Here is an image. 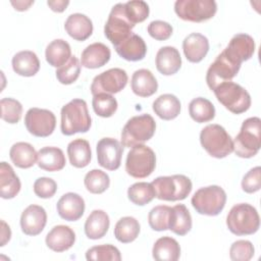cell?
Masks as SVG:
<instances>
[{
    "label": "cell",
    "mask_w": 261,
    "mask_h": 261,
    "mask_svg": "<svg viewBox=\"0 0 261 261\" xmlns=\"http://www.w3.org/2000/svg\"><path fill=\"white\" fill-rule=\"evenodd\" d=\"M60 129L65 136L87 133L91 127V116L83 99H72L61 108Z\"/></svg>",
    "instance_id": "1"
},
{
    "label": "cell",
    "mask_w": 261,
    "mask_h": 261,
    "mask_svg": "<svg viewBox=\"0 0 261 261\" xmlns=\"http://www.w3.org/2000/svg\"><path fill=\"white\" fill-rule=\"evenodd\" d=\"M226 225L236 236H249L257 232L260 217L255 207L248 203H240L231 207L226 216Z\"/></svg>",
    "instance_id": "2"
},
{
    "label": "cell",
    "mask_w": 261,
    "mask_h": 261,
    "mask_svg": "<svg viewBox=\"0 0 261 261\" xmlns=\"http://www.w3.org/2000/svg\"><path fill=\"white\" fill-rule=\"evenodd\" d=\"M261 120L257 116L247 118L233 140V151L241 158H251L260 150Z\"/></svg>",
    "instance_id": "3"
},
{
    "label": "cell",
    "mask_w": 261,
    "mask_h": 261,
    "mask_svg": "<svg viewBox=\"0 0 261 261\" xmlns=\"http://www.w3.org/2000/svg\"><path fill=\"white\" fill-rule=\"evenodd\" d=\"M200 143L214 158H224L233 152V141L225 128L219 124L206 125L200 133Z\"/></svg>",
    "instance_id": "4"
},
{
    "label": "cell",
    "mask_w": 261,
    "mask_h": 261,
    "mask_svg": "<svg viewBox=\"0 0 261 261\" xmlns=\"http://www.w3.org/2000/svg\"><path fill=\"white\" fill-rule=\"evenodd\" d=\"M155 197L163 201H180L186 199L193 188L191 179L184 174L158 176L151 182Z\"/></svg>",
    "instance_id": "5"
},
{
    "label": "cell",
    "mask_w": 261,
    "mask_h": 261,
    "mask_svg": "<svg viewBox=\"0 0 261 261\" xmlns=\"http://www.w3.org/2000/svg\"><path fill=\"white\" fill-rule=\"evenodd\" d=\"M156 122L150 114L133 116L124 124L121 132V145L134 147L149 141L155 134Z\"/></svg>",
    "instance_id": "6"
},
{
    "label": "cell",
    "mask_w": 261,
    "mask_h": 261,
    "mask_svg": "<svg viewBox=\"0 0 261 261\" xmlns=\"http://www.w3.org/2000/svg\"><path fill=\"white\" fill-rule=\"evenodd\" d=\"M192 206L199 213L207 216H216L224 208L226 193L219 186H208L195 192L191 199Z\"/></svg>",
    "instance_id": "7"
},
{
    "label": "cell",
    "mask_w": 261,
    "mask_h": 261,
    "mask_svg": "<svg viewBox=\"0 0 261 261\" xmlns=\"http://www.w3.org/2000/svg\"><path fill=\"white\" fill-rule=\"evenodd\" d=\"M213 92L217 100L234 114L244 113L251 106V96L248 91L233 82L223 83Z\"/></svg>",
    "instance_id": "8"
},
{
    "label": "cell",
    "mask_w": 261,
    "mask_h": 261,
    "mask_svg": "<svg viewBox=\"0 0 261 261\" xmlns=\"http://www.w3.org/2000/svg\"><path fill=\"white\" fill-rule=\"evenodd\" d=\"M156 155L148 146L143 144L134 146L126 156L125 171L135 178H145L155 169Z\"/></svg>",
    "instance_id": "9"
},
{
    "label": "cell",
    "mask_w": 261,
    "mask_h": 261,
    "mask_svg": "<svg viewBox=\"0 0 261 261\" xmlns=\"http://www.w3.org/2000/svg\"><path fill=\"white\" fill-rule=\"evenodd\" d=\"M134 28L135 24L125 14L124 3H117L111 8L104 27V34L113 46H117L133 33Z\"/></svg>",
    "instance_id": "10"
},
{
    "label": "cell",
    "mask_w": 261,
    "mask_h": 261,
    "mask_svg": "<svg viewBox=\"0 0 261 261\" xmlns=\"http://www.w3.org/2000/svg\"><path fill=\"white\" fill-rule=\"evenodd\" d=\"M174 11L184 20L202 22L214 16L217 4L214 0H177L174 3Z\"/></svg>",
    "instance_id": "11"
},
{
    "label": "cell",
    "mask_w": 261,
    "mask_h": 261,
    "mask_svg": "<svg viewBox=\"0 0 261 261\" xmlns=\"http://www.w3.org/2000/svg\"><path fill=\"white\" fill-rule=\"evenodd\" d=\"M127 73L124 69L114 67L96 75L91 85L92 95L116 94L123 90L127 84Z\"/></svg>",
    "instance_id": "12"
},
{
    "label": "cell",
    "mask_w": 261,
    "mask_h": 261,
    "mask_svg": "<svg viewBox=\"0 0 261 261\" xmlns=\"http://www.w3.org/2000/svg\"><path fill=\"white\" fill-rule=\"evenodd\" d=\"M24 125L30 134L39 138L49 137L55 129L56 117L48 109L33 107L24 116Z\"/></svg>",
    "instance_id": "13"
},
{
    "label": "cell",
    "mask_w": 261,
    "mask_h": 261,
    "mask_svg": "<svg viewBox=\"0 0 261 261\" xmlns=\"http://www.w3.org/2000/svg\"><path fill=\"white\" fill-rule=\"evenodd\" d=\"M241 68L240 64L230 61L223 52H221L211 63L206 73V82L210 90L214 91L219 85L231 82Z\"/></svg>",
    "instance_id": "14"
},
{
    "label": "cell",
    "mask_w": 261,
    "mask_h": 261,
    "mask_svg": "<svg viewBox=\"0 0 261 261\" xmlns=\"http://www.w3.org/2000/svg\"><path fill=\"white\" fill-rule=\"evenodd\" d=\"M97 159L100 166L107 170H116L121 163L122 145L113 138H103L97 143Z\"/></svg>",
    "instance_id": "15"
},
{
    "label": "cell",
    "mask_w": 261,
    "mask_h": 261,
    "mask_svg": "<svg viewBox=\"0 0 261 261\" xmlns=\"http://www.w3.org/2000/svg\"><path fill=\"white\" fill-rule=\"evenodd\" d=\"M222 52L230 61L241 65L242 62L253 56L255 52L254 39L248 34H237L230 39Z\"/></svg>",
    "instance_id": "16"
},
{
    "label": "cell",
    "mask_w": 261,
    "mask_h": 261,
    "mask_svg": "<svg viewBox=\"0 0 261 261\" xmlns=\"http://www.w3.org/2000/svg\"><path fill=\"white\" fill-rule=\"evenodd\" d=\"M46 223L47 213L42 206L32 204L21 213L20 228L27 236H38L43 231Z\"/></svg>",
    "instance_id": "17"
},
{
    "label": "cell",
    "mask_w": 261,
    "mask_h": 261,
    "mask_svg": "<svg viewBox=\"0 0 261 261\" xmlns=\"http://www.w3.org/2000/svg\"><path fill=\"white\" fill-rule=\"evenodd\" d=\"M85 201L76 193H66L57 202L56 209L58 215L67 221L79 220L85 212Z\"/></svg>",
    "instance_id": "18"
},
{
    "label": "cell",
    "mask_w": 261,
    "mask_h": 261,
    "mask_svg": "<svg viewBox=\"0 0 261 261\" xmlns=\"http://www.w3.org/2000/svg\"><path fill=\"white\" fill-rule=\"evenodd\" d=\"M46 245L54 252L60 253L70 249L75 242V233L67 225H56L46 236Z\"/></svg>",
    "instance_id": "19"
},
{
    "label": "cell",
    "mask_w": 261,
    "mask_h": 261,
    "mask_svg": "<svg viewBox=\"0 0 261 261\" xmlns=\"http://www.w3.org/2000/svg\"><path fill=\"white\" fill-rule=\"evenodd\" d=\"M182 50L186 58L190 62L198 63L207 55L209 51V41L200 33H192L184 39Z\"/></svg>",
    "instance_id": "20"
},
{
    "label": "cell",
    "mask_w": 261,
    "mask_h": 261,
    "mask_svg": "<svg viewBox=\"0 0 261 261\" xmlns=\"http://www.w3.org/2000/svg\"><path fill=\"white\" fill-rule=\"evenodd\" d=\"M116 53L127 61H140L147 53V46L142 37L132 33L124 41L114 46Z\"/></svg>",
    "instance_id": "21"
},
{
    "label": "cell",
    "mask_w": 261,
    "mask_h": 261,
    "mask_svg": "<svg viewBox=\"0 0 261 261\" xmlns=\"http://www.w3.org/2000/svg\"><path fill=\"white\" fill-rule=\"evenodd\" d=\"M110 56V49L105 44L96 42L84 49L81 56V64L90 69L99 68L109 61Z\"/></svg>",
    "instance_id": "22"
},
{
    "label": "cell",
    "mask_w": 261,
    "mask_h": 261,
    "mask_svg": "<svg viewBox=\"0 0 261 261\" xmlns=\"http://www.w3.org/2000/svg\"><path fill=\"white\" fill-rule=\"evenodd\" d=\"M156 68L163 75L176 73L181 66V57L175 47H161L156 54Z\"/></svg>",
    "instance_id": "23"
},
{
    "label": "cell",
    "mask_w": 261,
    "mask_h": 261,
    "mask_svg": "<svg viewBox=\"0 0 261 261\" xmlns=\"http://www.w3.org/2000/svg\"><path fill=\"white\" fill-rule=\"evenodd\" d=\"M64 29L72 39L85 41L93 33V22L86 14L72 13L66 18Z\"/></svg>",
    "instance_id": "24"
},
{
    "label": "cell",
    "mask_w": 261,
    "mask_h": 261,
    "mask_svg": "<svg viewBox=\"0 0 261 261\" xmlns=\"http://www.w3.org/2000/svg\"><path fill=\"white\" fill-rule=\"evenodd\" d=\"M130 86L133 92L142 98L150 97L157 92L158 83L153 73L146 68H141L133 73Z\"/></svg>",
    "instance_id": "25"
},
{
    "label": "cell",
    "mask_w": 261,
    "mask_h": 261,
    "mask_svg": "<svg viewBox=\"0 0 261 261\" xmlns=\"http://www.w3.org/2000/svg\"><path fill=\"white\" fill-rule=\"evenodd\" d=\"M15 73L21 76H33L40 69V60L37 54L30 50L17 52L11 60Z\"/></svg>",
    "instance_id": "26"
},
{
    "label": "cell",
    "mask_w": 261,
    "mask_h": 261,
    "mask_svg": "<svg viewBox=\"0 0 261 261\" xmlns=\"http://www.w3.org/2000/svg\"><path fill=\"white\" fill-rule=\"evenodd\" d=\"M38 166L46 171H59L66 163L63 151L57 147H43L38 151Z\"/></svg>",
    "instance_id": "27"
},
{
    "label": "cell",
    "mask_w": 261,
    "mask_h": 261,
    "mask_svg": "<svg viewBox=\"0 0 261 261\" xmlns=\"http://www.w3.org/2000/svg\"><path fill=\"white\" fill-rule=\"evenodd\" d=\"M109 225V216L105 211L93 210L85 222V233L91 240H98L107 233Z\"/></svg>",
    "instance_id": "28"
},
{
    "label": "cell",
    "mask_w": 261,
    "mask_h": 261,
    "mask_svg": "<svg viewBox=\"0 0 261 261\" xmlns=\"http://www.w3.org/2000/svg\"><path fill=\"white\" fill-rule=\"evenodd\" d=\"M21 184L13 168L8 163H0V196L3 199H12L20 191Z\"/></svg>",
    "instance_id": "29"
},
{
    "label": "cell",
    "mask_w": 261,
    "mask_h": 261,
    "mask_svg": "<svg viewBox=\"0 0 261 261\" xmlns=\"http://www.w3.org/2000/svg\"><path fill=\"white\" fill-rule=\"evenodd\" d=\"M9 157L16 167L25 169L34 166L38 160V152L30 143L17 142L10 148Z\"/></svg>",
    "instance_id": "30"
},
{
    "label": "cell",
    "mask_w": 261,
    "mask_h": 261,
    "mask_svg": "<svg viewBox=\"0 0 261 261\" xmlns=\"http://www.w3.org/2000/svg\"><path fill=\"white\" fill-rule=\"evenodd\" d=\"M153 111L163 120H171L180 112V101L172 94H162L153 102Z\"/></svg>",
    "instance_id": "31"
},
{
    "label": "cell",
    "mask_w": 261,
    "mask_h": 261,
    "mask_svg": "<svg viewBox=\"0 0 261 261\" xmlns=\"http://www.w3.org/2000/svg\"><path fill=\"white\" fill-rule=\"evenodd\" d=\"M152 255L157 261H176L180 256V246L175 239L165 236L155 242Z\"/></svg>",
    "instance_id": "32"
},
{
    "label": "cell",
    "mask_w": 261,
    "mask_h": 261,
    "mask_svg": "<svg viewBox=\"0 0 261 261\" xmlns=\"http://www.w3.org/2000/svg\"><path fill=\"white\" fill-rule=\"evenodd\" d=\"M46 61L53 67L64 65L71 57L69 44L62 39H55L50 42L45 51Z\"/></svg>",
    "instance_id": "33"
},
{
    "label": "cell",
    "mask_w": 261,
    "mask_h": 261,
    "mask_svg": "<svg viewBox=\"0 0 261 261\" xmlns=\"http://www.w3.org/2000/svg\"><path fill=\"white\" fill-rule=\"evenodd\" d=\"M67 155L69 162L76 168H84L89 165L92 158L90 144L85 139H75L67 146Z\"/></svg>",
    "instance_id": "34"
},
{
    "label": "cell",
    "mask_w": 261,
    "mask_h": 261,
    "mask_svg": "<svg viewBox=\"0 0 261 261\" xmlns=\"http://www.w3.org/2000/svg\"><path fill=\"white\" fill-rule=\"evenodd\" d=\"M140 223L132 216H124L120 218L114 227V237L122 244L134 242L140 233Z\"/></svg>",
    "instance_id": "35"
},
{
    "label": "cell",
    "mask_w": 261,
    "mask_h": 261,
    "mask_svg": "<svg viewBox=\"0 0 261 261\" xmlns=\"http://www.w3.org/2000/svg\"><path fill=\"white\" fill-rule=\"evenodd\" d=\"M192 228V216L184 204H177L172 207L169 230L177 236L187 234Z\"/></svg>",
    "instance_id": "36"
},
{
    "label": "cell",
    "mask_w": 261,
    "mask_h": 261,
    "mask_svg": "<svg viewBox=\"0 0 261 261\" xmlns=\"http://www.w3.org/2000/svg\"><path fill=\"white\" fill-rule=\"evenodd\" d=\"M189 114L198 123L208 122L215 116V107L208 99L198 97L190 102Z\"/></svg>",
    "instance_id": "37"
},
{
    "label": "cell",
    "mask_w": 261,
    "mask_h": 261,
    "mask_svg": "<svg viewBox=\"0 0 261 261\" xmlns=\"http://www.w3.org/2000/svg\"><path fill=\"white\" fill-rule=\"evenodd\" d=\"M172 207L166 205H158L153 207L148 215L150 227L156 231L169 229Z\"/></svg>",
    "instance_id": "38"
},
{
    "label": "cell",
    "mask_w": 261,
    "mask_h": 261,
    "mask_svg": "<svg viewBox=\"0 0 261 261\" xmlns=\"http://www.w3.org/2000/svg\"><path fill=\"white\" fill-rule=\"evenodd\" d=\"M129 201L136 205L144 206L155 198V192L151 184L140 181L132 185L127 190Z\"/></svg>",
    "instance_id": "39"
},
{
    "label": "cell",
    "mask_w": 261,
    "mask_h": 261,
    "mask_svg": "<svg viewBox=\"0 0 261 261\" xmlns=\"http://www.w3.org/2000/svg\"><path fill=\"white\" fill-rule=\"evenodd\" d=\"M86 189L92 194H102L110 186L109 175L100 169L90 170L84 178Z\"/></svg>",
    "instance_id": "40"
},
{
    "label": "cell",
    "mask_w": 261,
    "mask_h": 261,
    "mask_svg": "<svg viewBox=\"0 0 261 261\" xmlns=\"http://www.w3.org/2000/svg\"><path fill=\"white\" fill-rule=\"evenodd\" d=\"M86 259L89 261H120L121 255L116 247L106 244L90 248L86 252Z\"/></svg>",
    "instance_id": "41"
},
{
    "label": "cell",
    "mask_w": 261,
    "mask_h": 261,
    "mask_svg": "<svg viewBox=\"0 0 261 261\" xmlns=\"http://www.w3.org/2000/svg\"><path fill=\"white\" fill-rule=\"evenodd\" d=\"M92 105L95 113L101 117H110L117 110V101L110 94H97L93 96Z\"/></svg>",
    "instance_id": "42"
},
{
    "label": "cell",
    "mask_w": 261,
    "mask_h": 261,
    "mask_svg": "<svg viewBox=\"0 0 261 261\" xmlns=\"http://www.w3.org/2000/svg\"><path fill=\"white\" fill-rule=\"evenodd\" d=\"M58 82L62 85H70L74 83L81 73V63L79 59L73 55L62 66L58 67L55 71Z\"/></svg>",
    "instance_id": "43"
},
{
    "label": "cell",
    "mask_w": 261,
    "mask_h": 261,
    "mask_svg": "<svg viewBox=\"0 0 261 261\" xmlns=\"http://www.w3.org/2000/svg\"><path fill=\"white\" fill-rule=\"evenodd\" d=\"M1 118L8 123H17L22 114V105L13 98H2L0 101Z\"/></svg>",
    "instance_id": "44"
},
{
    "label": "cell",
    "mask_w": 261,
    "mask_h": 261,
    "mask_svg": "<svg viewBox=\"0 0 261 261\" xmlns=\"http://www.w3.org/2000/svg\"><path fill=\"white\" fill-rule=\"evenodd\" d=\"M125 14L127 18L135 25L138 22H142L149 16L150 8L147 2L142 0H133L124 3Z\"/></svg>",
    "instance_id": "45"
},
{
    "label": "cell",
    "mask_w": 261,
    "mask_h": 261,
    "mask_svg": "<svg viewBox=\"0 0 261 261\" xmlns=\"http://www.w3.org/2000/svg\"><path fill=\"white\" fill-rule=\"evenodd\" d=\"M254 254V246L247 240L236 241L229 248V257L232 261H249L253 258Z\"/></svg>",
    "instance_id": "46"
},
{
    "label": "cell",
    "mask_w": 261,
    "mask_h": 261,
    "mask_svg": "<svg viewBox=\"0 0 261 261\" xmlns=\"http://www.w3.org/2000/svg\"><path fill=\"white\" fill-rule=\"evenodd\" d=\"M242 189L248 194H253L261 189V167L251 168L243 177Z\"/></svg>",
    "instance_id": "47"
},
{
    "label": "cell",
    "mask_w": 261,
    "mask_h": 261,
    "mask_svg": "<svg viewBox=\"0 0 261 261\" xmlns=\"http://www.w3.org/2000/svg\"><path fill=\"white\" fill-rule=\"evenodd\" d=\"M57 184L50 177H39L34 182V193L42 199H48L55 195Z\"/></svg>",
    "instance_id": "48"
},
{
    "label": "cell",
    "mask_w": 261,
    "mask_h": 261,
    "mask_svg": "<svg viewBox=\"0 0 261 261\" xmlns=\"http://www.w3.org/2000/svg\"><path fill=\"white\" fill-rule=\"evenodd\" d=\"M149 35L157 41H165L172 35V27L170 23L163 20H153L148 24Z\"/></svg>",
    "instance_id": "49"
},
{
    "label": "cell",
    "mask_w": 261,
    "mask_h": 261,
    "mask_svg": "<svg viewBox=\"0 0 261 261\" xmlns=\"http://www.w3.org/2000/svg\"><path fill=\"white\" fill-rule=\"evenodd\" d=\"M48 6L55 12H63L69 4L68 0H49L47 1Z\"/></svg>",
    "instance_id": "50"
},
{
    "label": "cell",
    "mask_w": 261,
    "mask_h": 261,
    "mask_svg": "<svg viewBox=\"0 0 261 261\" xmlns=\"http://www.w3.org/2000/svg\"><path fill=\"white\" fill-rule=\"evenodd\" d=\"M1 225H2V228H1V244H0V246L3 247V246H5V244L7 242H9V240L11 238V230H10L9 225H7L4 220H1Z\"/></svg>",
    "instance_id": "51"
},
{
    "label": "cell",
    "mask_w": 261,
    "mask_h": 261,
    "mask_svg": "<svg viewBox=\"0 0 261 261\" xmlns=\"http://www.w3.org/2000/svg\"><path fill=\"white\" fill-rule=\"evenodd\" d=\"M12 4V6L14 7L15 10L17 11H24V10H28L29 7L31 5L34 4V1H11L10 2Z\"/></svg>",
    "instance_id": "52"
}]
</instances>
